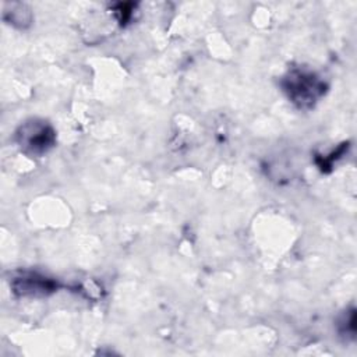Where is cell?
Wrapping results in <instances>:
<instances>
[{"instance_id":"obj_1","label":"cell","mask_w":357,"mask_h":357,"mask_svg":"<svg viewBox=\"0 0 357 357\" xmlns=\"http://www.w3.org/2000/svg\"><path fill=\"white\" fill-rule=\"evenodd\" d=\"M287 98L300 109L312 107L326 92L325 81L311 70L291 68L282 78Z\"/></svg>"},{"instance_id":"obj_2","label":"cell","mask_w":357,"mask_h":357,"mask_svg":"<svg viewBox=\"0 0 357 357\" xmlns=\"http://www.w3.org/2000/svg\"><path fill=\"white\" fill-rule=\"evenodd\" d=\"M18 146L28 155L39 156L46 153L56 142L53 127L40 119H31L22 123L15 131Z\"/></svg>"},{"instance_id":"obj_4","label":"cell","mask_w":357,"mask_h":357,"mask_svg":"<svg viewBox=\"0 0 357 357\" xmlns=\"http://www.w3.org/2000/svg\"><path fill=\"white\" fill-rule=\"evenodd\" d=\"M356 315H354V310H351L350 312H347L344 317H343V319H342V322L339 324V326L342 328L340 329V333L342 335H347V336H351V337H354V332H356Z\"/></svg>"},{"instance_id":"obj_3","label":"cell","mask_w":357,"mask_h":357,"mask_svg":"<svg viewBox=\"0 0 357 357\" xmlns=\"http://www.w3.org/2000/svg\"><path fill=\"white\" fill-rule=\"evenodd\" d=\"M57 284L43 276L35 273L22 275L13 280V289L20 296H46L56 290Z\"/></svg>"}]
</instances>
